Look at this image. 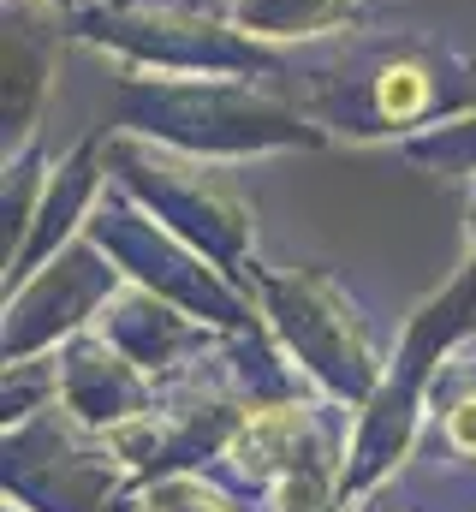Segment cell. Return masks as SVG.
Segmentation results:
<instances>
[{"mask_svg": "<svg viewBox=\"0 0 476 512\" xmlns=\"http://www.w3.org/2000/svg\"><path fill=\"white\" fill-rule=\"evenodd\" d=\"M447 441H453L459 453H476V399H459V405L447 411Z\"/></svg>", "mask_w": 476, "mask_h": 512, "instance_id": "obj_2", "label": "cell"}, {"mask_svg": "<svg viewBox=\"0 0 476 512\" xmlns=\"http://www.w3.org/2000/svg\"><path fill=\"white\" fill-rule=\"evenodd\" d=\"M381 108H387V114H417V108H423V72H411V66L387 72V84H381Z\"/></svg>", "mask_w": 476, "mask_h": 512, "instance_id": "obj_1", "label": "cell"}]
</instances>
